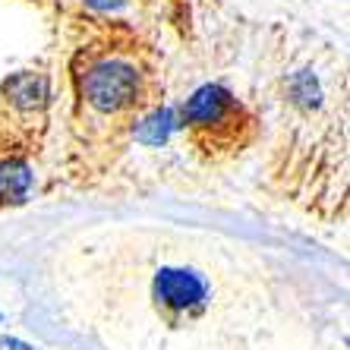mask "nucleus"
<instances>
[{
    "label": "nucleus",
    "mask_w": 350,
    "mask_h": 350,
    "mask_svg": "<svg viewBox=\"0 0 350 350\" xmlns=\"http://www.w3.org/2000/svg\"><path fill=\"white\" fill-rule=\"evenodd\" d=\"M57 297L105 350H300L319 334L269 271L205 246H148L133 271L57 281Z\"/></svg>",
    "instance_id": "f257e3e1"
},
{
    "label": "nucleus",
    "mask_w": 350,
    "mask_h": 350,
    "mask_svg": "<svg viewBox=\"0 0 350 350\" xmlns=\"http://www.w3.org/2000/svg\"><path fill=\"white\" fill-rule=\"evenodd\" d=\"M139 79L126 64H101L95 66L85 79V98L98 111H123V107L136 105Z\"/></svg>",
    "instance_id": "f03ea898"
}]
</instances>
